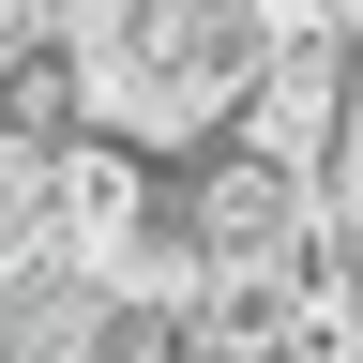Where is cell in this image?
Segmentation results:
<instances>
[{"label": "cell", "instance_id": "6da1fadb", "mask_svg": "<svg viewBox=\"0 0 363 363\" xmlns=\"http://www.w3.org/2000/svg\"><path fill=\"white\" fill-rule=\"evenodd\" d=\"M76 136H91L76 45H16V61H0V152H76Z\"/></svg>", "mask_w": 363, "mask_h": 363}, {"label": "cell", "instance_id": "7a4b0ae2", "mask_svg": "<svg viewBox=\"0 0 363 363\" xmlns=\"http://www.w3.org/2000/svg\"><path fill=\"white\" fill-rule=\"evenodd\" d=\"M45 16H61V0H0V61H16V45H45Z\"/></svg>", "mask_w": 363, "mask_h": 363}]
</instances>
